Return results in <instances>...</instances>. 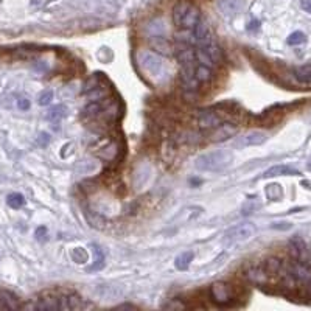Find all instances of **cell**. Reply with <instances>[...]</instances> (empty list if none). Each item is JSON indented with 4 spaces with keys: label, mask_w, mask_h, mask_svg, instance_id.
<instances>
[{
    "label": "cell",
    "mask_w": 311,
    "mask_h": 311,
    "mask_svg": "<svg viewBox=\"0 0 311 311\" xmlns=\"http://www.w3.org/2000/svg\"><path fill=\"white\" fill-rule=\"evenodd\" d=\"M266 195L270 196V199L277 201V199L282 198L283 193H282L280 186H277V184H272V186H268V188H266Z\"/></svg>",
    "instance_id": "32"
},
{
    "label": "cell",
    "mask_w": 311,
    "mask_h": 311,
    "mask_svg": "<svg viewBox=\"0 0 311 311\" xmlns=\"http://www.w3.org/2000/svg\"><path fill=\"white\" fill-rule=\"evenodd\" d=\"M238 132V126L235 123H221L218 126V129L212 134V140L213 142H223L228 140L229 137L235 136Z\"/></svg>",
    "instance_id": "8"
},
{
    "label": "cell",
    "mask_w": 311,
    "mask_h": 311,
    "mask_svg": "<svg viewBox=\"0 0 311 311\" xmlns=\"http://www.w3.org/2000/svg\"><path fill=\"white\" fill-rule=\"evenodd\" d=\"M307 41V36L304 35L302 31H294L292 35H290L288 38V44L290 45H299V44H304Z\"/></svg>",
    "instance_id": "33"
},
{
    "label": "cell",
    "mask_w": 311,
    "mask_h": 311,
    "mask_svg": "<svg viewBox=\"0 0 311 311\" xmlns=\"http://www.w3.org/2000/svg\"><path fill=\"white\" fill-rule=\"evenodd\" d=\"M193 252L191 250H184V252H181V254L176 257V260H174V265H176V268H178L179 271H187L188 270V266H190V263H191V260H193Z\"/></svg>",
    "instance_id": "20"
},
{
    "label": "cell",
    "mask_w": 311,
    "mask_h": 311,
    "mask_svg": "<svg viewBox=\"0 0 311 311\" xmlns=\"http://www.w3.org/2000/svg\"><path fill=\"white\" fill-rule=\"evenodd\" d=\"M201 212V208L199 207H187V208H184L181 210V213L178 215L173 220V226H184V224H187L190 223L193 218H196Z\"/></svg>",
    "instance_id": "11"
},
{
    "label": "cell",
    "mask_w": 311,
    "mask_h": 311,
    "mask_svg": "<svg viewBox=\"0 0 311 311\" xmlns=\"http://www.w3.org/2000/svg\"><path fill=\"white\" fill-rule=\"evenodd\" d=\"M210 299H212L216 305H229L232 302V288L230 285L224 283V282H216L210 287Z\"/></svg>",
    "instance_id": "5"
},
{
    "label": "cell",
    "mask_w": 311,
    "mask_h": 311,
    "mask_svg": "<svg viewBox=\"0 0 311 311\" xmlns=\"http://www.w3.org/2000/svg\"><path fill=\"white\" fill-rule=\"evenodd\" d=\"M287 274H290L294 282L307 285L308 288H311V268L305 262H292L287 266Z\"/></svg>",
    "instance_id": "3"
},
{
    "label": "cell",
    "mask_w": 311,
    "mask_h": 311,
    "mask_svg": "<svg viewBox=\"0 0 311 311\" xmlns=\"http://www.w3.org/2000/svg\"><path fill=\"white\" fill-rule=\"evenodd\" d=\"M100 112H102V104H100L98 102H92L89 103L86 107H84V117H95L98 115Z\"/></svg>",
    "instance_id": "31"
},
{
    "label": "cell",
    "mask_w": 311,
    "mask_h": 311,
    "mask_svg": "<svg viewBox=\"0 0 311 311\" xmlns=\"http://www.w3.org/2000/svg\"><path fill=\"white\" fill-rule=\"evenodd\" d=\"M255 233V228L252 224H240L226 233V243L228 245H240V243L249 241Z\"/></svg>",
    "instance_id": "4"
},
{
    "label": "cell",
    "mask_w": 311,
    "mask_h": 311,
    "mask_svg": "<svg viewBox=\"0 0 311 311\" xmlns=\"http://www.w3.org/2000/svg\"><path fill=\"white\" fill-rule=\"evenodd\" d=\"M268 140V134L265 131H250L241 139V144L246 146H257Z\"/></svg>",
    "instance_id": "12"
},
{
    "label": "cell",
    "mask_w": 311,
    "mask_h": 311,
    "mask_svg": "<svg viewBox=\"0 0 311 311\" xmlns=\"http://www.w3.org/2000/svg\"><path fill=\"white\" fill-rule=\"evenodd\" d=\"M210 41H212V38H210L208 23L207 21L199 19L198 23L193 27V42H195L198 47H206Z\"/></svg>",
    "instance_id": "6"
},
{
    "label": "cell",
    "mask_w": 311,
    "mask_h": 311,
    "mask_svg": "<svg viewBox=\"0 0 311 311\" xmlns=\"http://www.w3.org/2000/svg\"><path fill=\"white\" fill-rule=\"evenodd\" d=\"M38 142H39L41 146H45V145H48V142H50V136H48V134H45V132H42V134H39Z\"/></svg>",
    "instance_id": "37"
},
{
    "label": "cell",
    "mask_w": 311,
    "mask_h": 311,
    "mask_svg": "<svg viewBox=\"0 0 311 311\" xmlns=\"http://www.w3.org/2000/svg\"><path fill=\"white\" fill-rule=\"evenodd\" d=\"M83 308V302L77 296H67L61 299V310H80Z\"/></svg>",
    "instance_id": "23"
},
{
    "label": "cell",
    "mask_w": 311,
    "mask_h": 311,
    "mask_svg": "<svg viewBox=\"0 0 311 311\" xmlns=\"http://www.w3.org/2000/svg\"><path fill=\"white\" fill-rule=\"evenodd\" d=\"M195 75H196V80L199 83H210L213 78V73H212V67H207V65H198L195 69Z\"/></svg>",
    "instance_id": "21"
},
{
    "label": "cell",
    "mask_w": 311,
    "mask_h": 311,
    "mask_svg": "<svg viewBox=\"0 0 311 311\" xmlns=\"http://www.w3.org/2000/svg\"><path fill=\"white\" fill-rule=\"evenodd\" d=\"M201 48H204V50H206V52L208 53V56H210V58H212V61H213L215 64L221 61V58H223V55H221V48L218 47V44H216V42H215L213 39L210 41L206 47H201Z\"/></svg>",
    "instance_id": "22"
},
{
    "label": "cell",
    "mask_w": 311,
    "mask_h": 311,
    "mask_svg": "<svg viewBox=\"0 0 311 311\" xmlns=\"http://www.w3.org/2000/svg\"><path fill=\"white\" fill-rule=\"evenodd\" d=\"M233 161V156L230 151L218 149L199 156L195 161V166L199 171H223L228 168Z\"/></svg>",
    "instance_id": "1"
},
{
    "label": "cell",
    "mask_w": 311,
    "mask_h": 311,
    "mask_svg": "<svg viewBox=\"0 0 311 311\" xmlns=\"http://www.w3.org/2000/svg\"><path fill=\"white\" fill-rule=\"evenodd\" d=\"M137 62L142 65V69L146 70L153 77H159L164 73V62L157 55L146 52V50H140L137 53Z\"/></svg>",
    "instance_id": "2"
},
{
    "label": "cell",
    "mask_w": 311,
    "mask_h": 311,
    "mask_svg": "<svg viewBox=\"0 0 311 311\" xmlns=\"http://www.w3.org/2000/svg\"><path fill=\"white\" fill-rule=\"evenodd\" d=\"M246 277L252 283L263 285L268 280V272L263 271L262 268H250V270H248V272H246Z\"/></svg>",
    "instance_id": "19"
},
{
    "label": "cell",
    "mask_w": 311,
    "mask_h": 311,
    "mask_svg": "<svg viewBox=\"0 0 311 311\" xmlns=\"http://www.w3.org/2000/svg\"><path fill=\"white\" fill-rule=\"evenodd\" d=\"M290 249H291V254L294 257V260H299V262H305L307 257H308V249L305 241L296 237L290 241Z\"/></svg>",
    "instance_id": "9"
},
{
    "label": "cell",
    "mask_w": 311,
    "mask_h": 311,
    "mask_svg": "<svg viewBox=\"0 0 311 311\" xmlns=\"http://www.w3.org/2000/svg\"><path fill=\"white\" fill-rule=\"evenodd\" d=\"M33 308H38V310H61V299L47 297L44 300H41L39 304L35 305Z\"/></svg>",
    "instance_id": "24"
},
{
    "label": "cell",
    "mask_w": 311,
    "mask_h": 311,
    "mask_svg": "<svg viewBox=\"0 0 311 311\" xmlns=\"http://www.w3.org/2000/svg\"><path fill=\"white\" fill-rule=\"evenodd\" d=\"M220 8L226 14H235L240 8V0H220Z\"/></svg>",
    "instance_id": "26"
},
{
    "label": "cell",
    "mask_w": 311,
    "mask_h": 311,
    "mask_svg": "<svg viewBox=\"0 0 311 311\" xmlns=\"http://www.w3.org/2000/svg\"><path fill=\"white\" fill-rule=\"evenodd\" d=\"M190 8V3L188 2H179L176 3L174 8H173V22L176 27H181V23L184 21V16H186V13L188 11Z\"/></svg>",
    "instance_id": "18"
},
{
    "label": "cell",
    "mask_w": 311,
    "mask_h": 311,
    "mask_svg": "<svg viewBox=\"0 0 311 311\" xmlns=\"http://www.w3.org/2000/svg\"><path fill=\"white\" fill-rule=\"evenodd\" d=\"M36 238H38L39 241L47 240V229H45V228H39V229L36 230Z\"/></svg>",
    "instance_id": "38"
},
{
    "label": "cell",
    "mask_w": 311,
    "mask_h": 311,
    "mask_svg": "<svg viewBox=\"0 0 311 311\" xmlns=\"http://www.w3.org/2000/svg\"><path fill=\"white\" fill-rule=\"evenodd\" d=\"M65 106H55L52 107L50 111L47 112V120H52V122H60L62 117L65 115Z\"/></svg>",
    "instance_id": "27"
},
{
    "label": "cell",
    "mask_w": 311,
    "mask_h": 311,
    "mask_svg": "<svg viewBox=\"0 0 311 311\" xmlns=\"http://www.w3.org/2000/svg\"><path fill=\"white\" fill-rule=\"evenodd\" d=\"M292 77L304 86H311V64L299 65L292 70Z\"/></svg>",
    "instance_id": "13"
},
{
    "label": "cell",
    "mask_w": 311,
    "mask_h": 311,
    "mask_svg": "<svg viewBox=\"0 0 311 311\" xmlns=\"http://www.w3.org/2000/svg\"><path fill=\"white\" fill-rule=\"evenodd\" d=\"M199 19H201V13H199V10H198L196 6L190 5L188 11L186 13V16H184V21H182V23H181V27L186 28V30H190V28L195 27Z\"/></svg>",
    "instance_id": "14"
},
{
    "label": "cell",
    "mask_w": 311,
    "mask_h": 311,
    "mask_svg": "<svg viewBox=\"0 0 311 311\" xmlns=\"http://www.w3.org/2000/svg\"><path fill=\"white\" fill-rule=\"evenodd\" d=\"M198 124L203 129L218 128V126L221 124V117L213 112H201L198 117Z\"/></svg>",
    "instance_id": "10"
},
{
    "label": "cell",
    "mask_w": 311,
    "mask_h": 311,
    "mask_svg": "<svg viewBox=\"0 0 311 311\" xmlns=\"http://www.w3.org/2000/svg\"><path fill=\"white\" fill-rule=\"evenodd\" d=\"M300 6L307 13H311V0H300Z\"/></svg>",
    "instance_id": "39"
},
{
    "label": "cell",
    "mask_w": 311,
    "mask_h": 311,
    "mask_svg": "<svg viewBox=\"0 0 311 311\" xmlns=\"http://www.w3.org/2000/svg\"><path fill=\"white\" fill-rule=\"evenodd\" d=\"M119 308L122 310V308H136V307H134V305H120Z\"/></svg>",
    "instance_id": "41"
},
{
    "label": "cell",
    "mask_w": 311,
    "mask_h": 311,
    "mask_svg": "<svg viewBox=\"0 0 311 311\" xmlns=\"http://www.w3.org/2000/svg\"><path fill=\"white\" fill-rule=\"evenodd\" d=\"M181 81L182 86L187 92H196L199 81L196 80L195 75V65H182L181 69Z\"/></svg>",
    "instance_id": "7"
},
{
    "label": "cell",
    "mask_w": 311,
    "mask_h": 311,
    "mask_svg": "<svg viewBox=\"0 0 311 311\" xmlns=\"http://www.w3.org/2000/svg\"><path fill=\"white\" fill-rule=\"evenodd\" d=\"M6 203L11 208H21L25 204V199L21 193H11V195L6 198Z\"/></svg>",
    "instance_id": "28"
},
{
    "label": "cell",
    "mask_w": 311,
    "mask_h": 311,
    "mask_svg": "<svg viewBox=\"0 0 311 311\" xmlns=\"http://www.w3.org/2000/svg\"><path fill=\"white\" fill-rule=\"evenodd\" d=\"M18 106H19L21 109H23V111H25V109H28V107H30V102H28V100H27V98H21V100H19V102H18Z\"/></svg>",
    "instance_id": "40"
},
{
    "label": "cell",
    "mask_w": 311,
    "mask_h": 311,
    "mask_svg": "<svg viewBox=\"0 0 311 311\" xmlns=\"http://www.w3.org/2000/svg\"><path fill=\"white\" fill-rule=\"evenodd\" d=\"M178 60L181 65H195V60H196L195 50L190 48L188 45H184L178 53Z\"/></svg>",
    "instance_id": "17"
},
{
    "label": "cell",
    "mask_w": 311,
    "mask_h": 311,
    "mask_svg": "<svg viewBox=\"0 0 311 311\" xmlns=\"http://www.w3.org/2000/svg\"><path fill=\"white\" fill-rule=\"evenodd\" d=\"M196 60L203 64V65H207V67H213L215 65V62L212 61V58L208 56V53L206 52L204 48H201V47H198V50H196Z\"/></svg>",
    "instance_id": "29"
},
{
    "label": "cell",
    "mask_w": 311,
    "mask_h": 311,
    "mask_svg": "<svg viewBox=\"0 0 311 311\" xmlns=\"http://www.w3.org/2000/svg\"><path fill=\"white\" fill-rule=\"evenodd\" d=\"M151 45H153V48L156 50V52H159V53H164V55H170L171 53L170 44H168V42L164 38H161V36H156L154 41L151 42Z\"/></svg>",
    "instance_id": "25"
},
{
    "label": "cell",
    "mask_w": 311,
    "mask_h": 311,
    "mask_svg": "<svg viewBox=\"0 0 311 311\" xmlns=\"http://www.w3.org/2000/svg\"><path fill=\"white\" fill-rule=\"evenodd\" d=\"M296 174H300L297 170H294V168L291 166H287V165H275V166H271L270 170L265 171V178H274V176H296Z\"/></svg>",
    "instance_id": "15"
},
{
    "label": "cell",
    "mask_w": 311,
    "mask_h": 311,
    "mask_svg": "<svg viewBox=\"0 0 311 311\" xmlns=\"http://www.w3.org/2000/svg\"><path fill=\"white\" fill-rule=\"evenodd\" d=\"M95 86H97V80H95V77H92L90 80H87V81H86V84H84L83 92H84V94H87L89 90L95 89Z\"/></svg>",
    "instance_id": "36"
},
{
    "label": "cell",
    "mask_w": 311,
    "mask_h": 311,
    "mask_svg": "<svg viewBox=\"0 0 311 311\" xmlns=\"http://www.w3.org/2000/svg\"><path fill=\"white\" fill-rule=\"evenodd\" d=\"M52 100H53V90L47 89V90H44V92H42V94L39 95L38 103H39L41 106H47V104H50V102H52Z\"/></svg>",
    "instance_id": "34"
},
{
    "label": "cell",
    "mask_w": 311,
    "mask_h": 311,
    "mask_svg": "<svg viewBox=\"0 0 311 311\" xmlns=\"http://www.w3.org/2000/svg\"><path fill=\"white\" fill-rule=\"evenodd\" d=\"M265 270L268 274H277L282 270V262L279 258H270L266 260V265H265Z\"/></svg>",
    "instance_id": "30"
},
{
    "label": "cell",
    "mask_w": 311,
    "mask_h": 311,
    "mask_svg": "<svg viewBox=\"0 0 311 311\" xmlns=\"http://www.w3.org/2000/svg\"><path fill=\"white\" fill-rule=\"evenodd\" d=\"M0 308H6V310H16L21 308V304L18 297L14 296L10 291H0Z\"/></svg>",
    "instance_id": "16"
},
{
    "label": "cell",
    "mask_w": 311,
    "mask_h": 311,
    "mask_svg": "<svg viewBox=\"0 0 311 311\" xmlns=\"http://www.w3.org/2000/svg\"><path fill=\"white\" fill-rule=\"evenodd\" d=\"M164 308H170V310H182V308H186V305H184L182 302L171 300V302H168V304H165V305H164Z\"/></svg>",
    "instance_id": "35"
}]
</instances>
